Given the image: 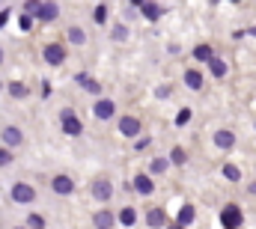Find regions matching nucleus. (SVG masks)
I'll return each mask as SVG.
<instances>
[{
  "label": "nucleus",
  "mask_w": 256,
  "mask_h": 229,
  "mask_svg": "<svg viewBox=\"0 0 256 229\" xmlns=\"http://www.w3.org/2000/svg\"><path fill=\"white\" fill-rule=\"evenodd\" d=\"M24 9H27V15L33 12L39 21H57V15H60V6L57 3H27Z\"/></svg>",
  "instance_id": "1"
},
{
  "label": "nucleus",
  "mask_w": 256,
  "mask_h": 229,
  "mask_svg": "<svg viewBox=\"0 0 256 229\" xmlns=\"http://www.w3.org/2000/svg\"><path fill=\"white\" fill-rule=\"evenodd\" d=\"M242 220H244V214H242L238 206H226V208L220 212V224H224V229H238Z\"/></svg>",
  "instance_id": "2"
},
{
  "label": "nucleus",
  "mask_w": 256,
  "mask_h": 229,
  "mask_svg": "<svg viewBox=\"0 0 256 229\" xmlns=\"http://www.w3.org/2000/svg\"><path fill=\"white\" fill-rule=\"evenodd\" d=\"M12 200H15V202H21V206H27V202H33V200H36V188H33V184H27V182H18V184H12Z\"/></svg>",
  "instance_id": "3"
},
{
  "label": "nucleus",
  "mask_w": 256,
  "mask_h": 229,
  "mask_svg": "<svg viewBox=\"0 0 256 229\" xmlns=\"http://www.w3.org/2000/svg\"><path fill=\"white\" fill-rule=\"evenodd\" d=\"M60 119H63V131L66 134H72V137H78L80 131H84V125H80V119L72 114V110H63L60 114Z\"/></svg>",
  "instance_id": "4"
},
{
  "label": "nucleus",
  "mask_w": 256,
  "mask_h": 229,
  "mask_svg": "<svg viewBox=\"0 0 256 229\" xmlns=\"http://www.w3.org/2000/svg\"><path fill=\"white\" fill-rule=\"evenodd\" d=\"M3 143H6V149H12V146H21V143H24V134H21V128H15V125L3 128Z\"/></svg>",
  "instance_id": "5"
},
{
  "label": "nucleus",
  "mask_w": 256,
  "mask_h": 229,
  "mask_svg": "<svg viewBox=\"0 0 256 229\" xmlns=\"http://www.w3.org/2000/svg\"><path fill=\"white\" fill-rule=\"evenodd\" d=\"M45 60H48L51 66H60L66 60V48L63 45H45Z\"/></svg>",
  "instance_id": "6"
},
{
  "label": "nucleus",
  "mask_w": 256,
  "mask_h": 229,
  "mask_svg": "<svg viewBox=\"0 0 256 229\" xmlns=\"http://www.w3.org/2000/svg\"><path fill=\"white\" fill-rule=\"evenodd\" d=\"M92 196H96V200H102V202H108V200L114 196L110 182H96V184H92Z\"/></svg>",
  "instance_id": "7"
},
{
  "label": "nucleus",
  "mask_w": 256,
  "mask_h": 229,
  "mask_svg": "<svg viewBox=\"0 0 256 229\" xmlns=\"http://www.w3.org/2000/svg\"><path fill=\"white\" fill-rule=\"evenodd\" d=\"M134 190H137V194H143V196H146V194H152V190H155V184H152V178H149V176H146V172H140V176H137V178H134Z\"/></svg>",
  "instance_id": "8"
},
{
  "label": "nucleus",
  "mask_w": 256,
  "mask_h": 229,
  "mask_svg": "<svg viewBox=\"0 0 256 229\" xmlns=\"http://www.w3.org/2000/svg\"><path fill=\"white\" fill-rule=\"evenodd\" d=\"M120 131H122L126 137H134V134L140 131V119H137V116H126V119L120 122Z\"/></svg>",
  "instance_id": "9"
},
{
  "label": "nucleus",
  "mask_w": 256,
  "mask_h": 229,
  "mask_svg": "<svg viewBox=\"0 0 256 229\" xmlns=\"http://www.w3.org/2000/svg\"><path fill=\"white\" fill-rule=\"evenodd\" d=\"M51 184H54V190H57V194H63V196L74 190V182H72L68 176H54V182H51Z\"/></svg>",
  "instance_id": "10"
},
{
  "label": "nucleus",
  "mask_w": 256,
  "mask_h": 229,
  "mask_svg": "<svg viewBox=\"0 0 256 229\" xmlns=\"http://www.w3.org/2000/svg\"><path fill=\"white\" fill-rule=\"evenodd\" d=\"M146 224H149L152 229L164 226V224H167V214H164L161 208H152V212H146Z\"/></svg>",
  "instance_id": "11"
},
{
  "label": "nucleus",
  "mask_w": 256,
  "mask_h": 229,
  "mask_svg": "<svg viewBox=\"0 0 256 229\" xmlns=\"http://www.w3.org/2000/svg\"><path fill=\"white\" fill-rule=\"evenodd\" d=\"M114 110H116V108H114V102H108V98L96 102V116H98V119H110Z\"/></svg>",
  "instance_id": "12"
},
{
  "label": "nucleus",
  "mask_w": 256,
  "mask_h": 229,
  "mask_svg": "<svg viewBox=\"0 0 256 229\" xmlns=\"http://www.w3.org/2000/svg\"><path fill=\"white\" fill-rule=\"evenodd\" d=\"M92 224H96V229H110L114 226V214H110V212H96Z\"/></svg>",
  "instance_id": "13"
},
{
  "label": "nucleus",
  "mask_w": 256,
  "mask_h": 229,
  "mask_svg": "<svg viewBox=\"0 0 256 229\" xmlns=\"http://www.w3.org/2000/svg\"><path fill=\"white\" fill-rule=\"evenodd\" d=\"M134 6H137V9L149 18V21H155V18L161 15V6H155V3H134Z\"/></svg>",
  "instance_id": "14"
},
{
  "label": "nucleus",
  "mask_w": 256,
  "mask_h": 229,
  "mask_svg": "<svg viewBox=\"0 0 256 229\" xmlns=\"http://www.w3.org/2000/svg\"><path fill=\"white\" fill-rule=\"evenodd\" d=\"M214 143H218L220 149H230V146L236 143V134H232V131H218V134H214Z\"/></svg>",
  "instance_id": "15"
},
{
  "label": "nucleus",
  "mask_w": 256,
  "mask_h": 229,
  "mask_svg": "<svg viewBox=\"0 0 256 229\" xmlns=\"http://www.w3.org/2000/svg\"><path fill=\"white\" fill-rule=\"evenodd\" d=\"M74 80H78V84H80V86H86V90H90V92H92V96H98V92H102V86H98V84H96V80H92V78H90V74H78V78H74Z\"/></svg>",
  "instance_id": "16"
},
{
  "label": "nucleus",
  "mask_w": 256,
  "mask_h": 229,
  "mask_svg": "<svg viewBox=\"0 0 256 229\" xmlns=\"http://www.w3.org/2000/svg\"><path fill=\"white\" fill-rule=\"evenodd\" d=\"M194 57L200 60V62H208V60H214V54H212V45H196V48H194Z\"/></svg>",
  "instance_id": "17"
},
{
  "label": "nucleus",
  "mask_w": 256,
  "mask_h": 229,
  "mask_svg": "<svg viewBox=\"0 0 256 229\" xmlns=\"http://www.w3.org/2000/svg\"><path fill=\"white\" fill-rule=\"evenodd\" d=\"M185 84H188L191 90H202V74H200L196 68H191V72L185 74Z\"/></svg>",
  "instance_id": "18"
},
{
  "label": "nucleus",
  "mask_w": 256,
  "mask_h": 229,
  "mask_svg": "<svg viewBox=\"0 0 256 229\" xmlns=\"http://www.w3.org/2000/svg\"><path fill=\"white\" fill-rule=\"evenodd\" d=\"M120 224H122V226H134V224H137V212H134V208H122V212H120Z\"/></svg>",
  "instance_id": "19"
},
{
  "label": "nucleus",
  "mask_w": 256,
  "mask_h": 229,
  "mask_svg": "<svg viewBox=\"0 0 256 229\" xmlns=\"http://www.w3.org/2000/svg\"><path fill=\"white\" fill-rule=\"evenodd\" d=\"M191 220H194V206H182V212H179V226L185 229Z\"/></svg>",
  "instance_id": "20"
},
{
  "label": "nucleus",
  "mask_w": 256,
  "mask_h": 229,
  "mask_svg": "<svg viewBox=\"0 0 256 229\" xmlns=\"http://www.w3.org/2000/svg\"><path fill=\"white\" fill-rule=\"evenodd\" d=\"M208 66H212V74L214 78H224L226 74V62L224 60H208Z\"/></svg>",
  "instance_id": "21"
},
{
  "label": "nucleus",
  "mask_w": 256,
  "mask_h": 229,
  "mask_svg": "<svg viewBox=\"0 0 256 229\" xmlns=\"http://www.w3.org/2000/svg\"><path fill=\"white\" fill-rule=\"evenodd\" d=\"M68 42H74V45H84V42H86L84 30H80V27H72V30H68Z\"/></svg>",
  "instance_id": "22"
},
{
  "label": "nucleus",
  "mask_w": 256,
  "mask_h": 229,
  "mask_svg": "<svg viewBox=\"0 0 256 229\" xmlns=\"http://www.w3.org/2000/svg\"><path fill=\"white\" fill-rule=\"evenodd\" d=\"M224 176H226L230 182H238V178H242V172H238V167H232V164H226V167H224Z\"/></svg>",
  "instance_id": "23"
},
{
  "label": "nucleus",
  "mask_w": 256,
  "mask_h": 229,
  "mask_svg": "<svg viewBox=\"0 0 256 229\" xmlns=\"http://www.w3.org/2000/svg\"><path fill=\"white\" fill-rule=\"evenodd\" d=\"M9 92H12L15 98H24V96H27V86H24V84H9Z\"/></svg>",
  "instance_id": "24"
},
{
  "label": "nucleus",
  "mask_w": 256,
  "mask_h": 229,
  "mask_svg": "<svg viewBox=\"0 0 256 229\" xmlns=\"http://www.w3.org/2000/svg\"><path fill=\"white\" fill-rule=\"evenodd\" d=\"M42 226H45V220H42L39 214H30V218H27V229H42Z\"/></svg>",
  "instance_id": "25"
},
{
  "label": "nucleus",
  "mask_w": 256,
  "mask_h": 229,
  "mask_svg": "<svg viewBox=\"0 0 256 229\" xmlns=\"http://www.w3.org/2000/svg\"><path fill=\"white\" fill-rule=\"evenodd\" d=\"M149 170H152V172H164V170H167V161H164V158H155V161L149 164Z\"/></svg>",
  "instance_id": "26"
},
{
  "label": "nucleus",
  "mask_w": 256,
  "mask_h": 229,
  "mask_svg": "<svg viewBox=\"0 0 256 229\" xmlns=\"http://www.w3.org/2000/svg\"><path fill=\"white\" fill-rule=\"evenodd\" d=\"M108 21V6H96V24H104Z\"/></svg>",
  "instance_id": "27"
},
{
  "label": "nucleus",
  "mask_w": 256,
  "mask_h": 229,
  "mask_svg": "<svg viewBox=\"0 0 256 229\" xmlns=\"http://www.w3.org/2000/svg\"><path fill=\"white\" fill-rule=\"evenodd\" d=\"M12 164V152L9 149H0V167H9Z\"/></svg>",
  "instance_id": "28"
},
{
  "label": "nucleus",
  "mask_w": 256,
  "mask_h": 229,
  "mask_svg": "<svg viewBox=\"0 0 256 229\" xmlns=\"http://www.w3.org/2000/svg\"><path fill=\"white\" fill-rule=\"evenodd\" d=\"M170 161H173V164H182V161H185V152H182V149H173Z\"/></svg>",
  "instance_id": "29"
},
{
  "label": "nucleus",
  "mask_w": 256,
  "mask_h": 229,
  "mask_svg": "<svg viewBox=\"0 0 256 229\" xmlns=\"http://www.w3.org/2000/svg\"><path fill=\"white\" fill-rule=\"evenodd\" d=\"M188 119H191V110H188V108H185V110H179V116H176V122H179V125H185Z\"/></svg>",
  "instance_id": "30"
},
{
  "label": "nucleus",
  "mask_w": 256,
  "mask_h": 229,
  "mask_svg": "<svg viewBox=\"0 0 256 229\" xmlns=\"http://www.w3.org/2000/svg\"><path fill=\"white\" fill-rule=\"evenodd\" d=\"M126 36H128L126 27H116V30H114V39H126Z\"/></svg>",
  "instance_id": "31"
},
{
  "label": "nucleus",
  "mask_w": 256,
  "mask_h": 229,
  "mask_svg": "<svg viewBox=\"0 0 256 229\" xmlns=\"http://www.w3.org/2000/svg\"><path fill=\"white\" fill-rule=\"evenodd\" d=\"M6 21H9V12H0V27H6Z\"/></svg>",
  "instance_id": "32"
},
{
  "label": "nucleus",
  "mask_w": 256,
  "mask_h": 229,
  "mask_svg": "<svg viewBox=\"0 0 256 229\" xmlns=\"http://www.w3.org/2000/svg\"><path fill=\"white\" fill-rule=\"evenodd\" d=\"M250 194H254V196H256V182H254V184H250Z\"/></svg>",
  "instance_id": "33"
},
{
  "label": "nucleus",
  "mask_w": 256,
  "mask_h": 229,
  "mask_svg": "<svg viewBox=\"0 0 256 229\" xmlns=\"http://www.w3.org/2000/svg\"><path fill=\"white\" fill-rule=\"evenodd\" d=\"M167 229H182V226H179V224H173V226H167Z\"/></svg>",
  "instance_id": "34"
},
{
  "label": "nucleus",
  "mask_w": 256,
  "mask_h": 229,
  "mask_svg": "<svg viewBox=\"0 0 256 229\" xmlns=\"http://www.w3.org/2000/svg\"><path fill=\"white\" fill-rule=\"evenodd\" d=\"M0 62H3V48H0Z\"/></svg>",
  "instance_id": "35"
},
{
  "label": "nucleus",
  "mask_w": 256,
  "mask_h": 229,
  "mask_svg": "<svg viewBox=\"0 0 256 229\" xmlns=\"http://www.w3.org/2000/svg\"><path fill=\"white\" fill-rule=\"evenodd\" d=\"M18 229H27V226H18Z\"/></svg>",
  "instance_id": "36"
}]
</instances>
